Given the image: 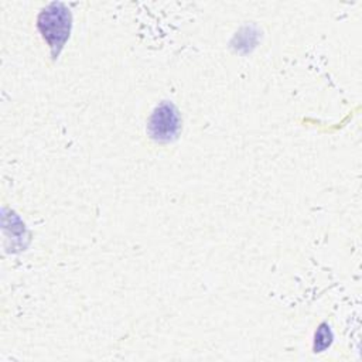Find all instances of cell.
Here are the masks:
<instances>
[{
    "instance_id": "6da1fadb",
    "label": "cell",
    "mask_w": 362,
    "mask_h": 362,
    "mask_svg": "<svg viewBox=\"0 0 362 362\" xmlns=\"http://www.w3.org/2000/svg\"><path fill=\"white\" fill-rule=\"evenodd\" d=\"M37 27L51 49L52 59H57L65 47L71 33V13L61 3H51L44 8L38 18Z\"/></svg>"
},
{
    "instance_id": "7a4b0ae2",
    "label": "cell",
    "mask_w": 362,
    "mask_h": 362,
    "mask_svg": "<svg viewBox=\"0 0 362 362\" xmlns=\"http://www.w3.org/2000/svg\"><path fill=\"white\" fill-rule=\"evenodd\" d=\"M147 130L150 137L158 143H168L177 139L181 130V119L173 103H160L150 116Z\"/></svg>"
},
{
    "instance_id": "3957f363",
    "label": "cell",
    "mask_w": 362,
    "mask_h": 362,
    "mask_svg": "<svg viewBox=\"0 0 362 362\" xmlns=\"http://www.w3.org/2000/svg\"><path fill=\"white\" fill-rule=\"evenodd\" d=\"M332 339V334L331 329L327 324H321L320 328L315 332V342H314V351L315 352H321L322 349H325Z\"/></svg>"
}]
</instances>
